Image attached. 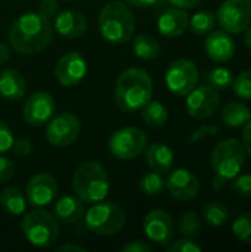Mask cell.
Instances as JSON below:
<instances>
[{"label": "cell", "mask_w": 251, "mask_h": 252, "mask_svg": "<svg viewBox=\"0 0 251 252\" xmlns=\"http://www.w3.org/2000/svg\"><path fill=\"white\" fill-rule=\"evenodd\" d=\"M55 109L56 102L53 96L46 92H37L25 100L22 106V118L28 126H43L52 118Z\"/></svg>", "instance_id": "14"}, {"label": "cell", "mask_w": 251, "mask_h": 252, "mask_svg": "<svg viewBox=\"0 0 251 252\" xmlns=\"http://www.w3.org/2000/svg\"><path fill=\"white\" fill-rule=\"evenodd\" d=\"M56 251L58 252H64V251H86L83 247H80V245H75V244H64V245H59L58 248H56Z\"/></svg>", "instance_id": "47"}, {"label": "cell", "mask_w": 251, "mask_h": 252, "mask_svg": "<svg viewBox=\"0 0 251 252\" xmlns=\"http://www.w3.org/2000/svg\"><path fill=\"white\" fill-rule=\"evenodd\" d=\"M217 133V128L213 127V126H203L201 128H198L192 136H191V142H198L201 140L203 137H206L207 134L209 136H215Z\"/></svg>", "instance_id": "42"}, {"label": "cell", "mask_w": 251, "mask_h": 252, "mask_svg": "<svg viewBox=\"0 0 251 252\" xmlns=\"http://www.w3.org/2000/svg\"><path fill=\"white\" fill-rule=\"evenodd\" d=\"M15 174V164L12 159L0 157V185L6 183Z\"/></svg>", "instance_id": "39"}, {"label": "cell", "mask_w": 251, "mask_h": 252, "mask_svg": "<svg viewBox=\"0 0 251 252\" xmlns=\"http://www.w3.org/2000/svg\"><path fill=\"white\" fill-rule=\"evenodd\" d=\"M166 188L175 199L188 202L198 196L200 182L192 171L186 168H178L169 174L166 180Z\"/></svg>", "instance_id": "17"}, {"label": "cell", "mask_w": 251, "mask_h": 252, "mask_svg": "<svg viewBox=\"0 0 251 252\" xmlns=\"http://www.w3.org/2000/svg\"><path fill=\"white\" fill-rule=\"evenodd\" d=\"M203 219L206 223H209L210 226H223L228 220H229V210L223 202H210L206 204L201 213Z\"/></svg>", "instance_id": "28"}, {"label": "cell", "mask_w": 251, "mask_h": 252, "mask_svg": "<svg viewBox=\"0 0 251 252\" xmlns=\"http://www.w3.org/2000/svg\"><path fill=\"white\" fill-rule=\"evenodd\" d=\"M179 232L189 239L197 238L201 233V219L194 211H186L179 219Z\"/></svg>", "instance_id": "32"}, {"label": "cell", "mask_w": 251, "mask_h": 252, "mask_svg": "<svg viewBox=\"0 0 251 252\" xmlns=\"http://www.w3.org/2000/svg\"><path fill=\"white\" fill-rule=\"evenodd\" d=\"M139 189L142 193H145L148 196H158L166 189V180L161 177L160 173L151 171V173H146L141 177Z\"/></svg>", "instance_id": "31"}, {"label": "cell", "mask_w": 251, "mask_h": 252, "mask_svg": "<svg viewBox=\"0 0 251 252\" xmlns=\"http://www.w3.org/2000/svg\"><path fill=\"white\" fill-rule=\"evenodd\" d=\"M219 105V93L210 86L195 87L186 94V112L195 120H207L213 117Z\"/></svg>", "instance_id": "12"}, {"label": "cell", "mask_w": 251, "mask_h": 252, "mask_svg": "<svg viewBox=\"0 0 251 252\" xmlns=\"http://www.w3.org/2000/svg\"><path fill=\"white\" fill-rule=\"evenodd\" d=\"M232 190L243 198H251V174H241L232 179Z\"/></svg>", "instance_id": "35"}, {"label": "cell", "mask_w": 251, "mask_h": 252, "mask_svg": "<svg viewBox=\"0 0 251 252\" xmlns=\"http://www.w3.org/2000/svg\"><path fill=\"white\" fill-rule=\"evenodd\" d=\"M58 193V183L53 176L47 173L36 174L30 179L25 188V198L34 208H44L55 199Z\"/></svg>", "instance_id": "15"}, {"label": "cell", "mask_w": 251, "mask_h": 252, "mask_svg": "<svg viewBox=\"0 0 251 252\" xmlns=\"http://www.w3.org/2000/svg\"><path fill=\"white\" fill-rule=\"evenodd\" d=\"M71 188L84 204H95L108 196L111 183L104 165L96 161H86L74 171Z\"/></svg>", "instance_id": "3"}, {"label": "cell", "mask_w": 251, "mask_h": 252, "mask_svg": "<svg viewBox=\"0 0 251 252\" xmlns=\"http://www.w3.org/2000/svg\"><path fill=\"white\" fill-rule=\"evenodd\" d=\"M232 233L244 244L251 245V211L240 214L232 223Z\"/></svg>", "instance_id": "33"}, {"label": "cell", "mask_w": 251, "mask_h": 252, "mask_svg": "<svg viewBox=\"0 0 251 252\" xmlns=\"http://www.w3.org/2000/svg\"><path fill=\"white\" fill-rule=\"evenodd\" d=\"M226 185V179H223V177H220V176H215V179H213V182H212V186H213V189L215 190H220V189H223V186Z\"/></svg>", "instance_id": "48"}, {"label": "cell", "mask_w": 251, "mask_h": 252, "mask_svg": "<svg viewBox=\"0 0 251 252\" xmlns=\"http://www.w3.org/2000/svg\"><path fill=\"white\" fill-rule=\"evenodd\" d=\"M87 72V62L78 52H68L61 56L55 66L56 80L67 87L81 83Z\"/></svg>", "instance_id": "16"}, {"label": "cell", "mask_w": 251, "mask_h": 252, "mask_svg": "<svg viewBox=\"0 0 251 252\" xmlns=\"http://www.w3.org/2000/svg\"><path fill=\"white\" fill-rule=\"evenodd\" d=\"M58 10H59V6L56 0H41V3L38 4V13H41L47 19L55 18Z\"/></svg>", "instance_id": "40"}, {"label": "cell", "mask_w": 251, "mask_h": 252, "mask_svg": "<svg viewBox=\"0 0 251 252\" xmlns=\"http://www.w3.org/2000/svg\"><path fill=\"white\" fill-rule=\"evenodd\" d=\"M170 4H173L175 7H180V9H194L195 6H198L201 3V0H167Z\"/></svg>", "instance_id": "44"}, {"label": "cell", "mask_w": 251, "mask_h": 252, "mask_svg": "<svg viewBox=\"0 0 251 252\" xmlns=\"http://www.w3.org/2000/svg\"><path fill=\"white\" fill-rule=\"evenodd\" d=\"M99 31L109 43H127L135 32V15L129 4L120 0L108 1L99 13Z\"/></svg>", "instance_id": "4"}, {"label": "cell", "mask_w": 251, "mask_h": 252, "mask_svg": "<svg viewBox=\"0 0 251 252\" xmlns=\"http://www.w3.org/2000/svg\"><path fill=\"white\" fill-rule=\"evenodd\" d=\"M157 27L164 37H179L188 30L189 16L185 9L172 7L160 16Z\"/></svg>", "instance_id": "20"}, {"label": "cell", "mask_w": 251, "mask_h": 252, "mask_svg": "<svg viewBox=\"0 0 251 252\" xmlns=\"http://www.w3.org/2000/svg\"><path fill=\"white\" fill-rule=\"evenodd\" d=\"M80 130V120L71 112H62L49 121L46 127V139L52 146L65 148L77 140Z\"/></svg>", "instance_id": "11"}, {"label": "cell", "mask_w": 251, "mask_h": 252, "mask_svg": "<svg viewBox=\"0 0 251 252\" xmlns=\"http://www.w3.org/2000/svg\"><path fill=\"white\" fill-rule=\"evenodd\" d=\"M234 93L244 100H251V69H246L234 77Z\"/></svg>", "instance_id": "34"}, {"label": "cell", "mask_w": 251, "mask_h": 252, "mask_svg": "<svg viewBox=\"0 0 251 252\" xmlns=\"http://www.w3.org/2000/svg\"><path fill=\"white\" fill-rule=\"evenodd\" d=\"M133 50L139 59L151 61L160 55V44L152 35L141 34L133 40Z\"/></svg>", "instance_id": "27"}, {"label": "cell", "mask_w": 251, "mask_h": 252, "mask_svg": "<svg viewBox=\"0 0 251 252\" xmlns=\"http://www.w3.org/2000/svg\"><path fill=\"white\" fill-rule=\"evenodd\" d=\"M152 78L145 69L127 68L115 81L114 97L121 111L136 112L152 99Z\"/></svg>", "instance_id": "2"}, {"label": "cell", "mask_w": 251, "mask_h": 252, "mask_svg": "<svg viewBox=\"0 0 251 252\" xmlns=\"http://www.w3.org/2000/svg\"><path fill=\"white\" fill-rule=\"evenodd\" d=\"M222 121L232 128L243 127L251 118L250 109L243 102H231L222 109Z\"/></svg>", "instance_id": "25"}, {"label": "cell", "mask_w": 251, "mask_h": 252, "mask_svg": "<svg viewBox=\"0 0 251 252\" xmlns=\"http://www.w3.org/2000/svg\"><path fill=\"white\" fill-rule=\"evenodd\" d=\"M247 152L237 139L222 140L212 152V168L215 174L231 180L240 174L246 164Z\"/></svg>", "instance_id": "7"}, {"label": "cell", "mask_w": 251, "mask_h": 252, "mask_svg": "<svg viewBox=\"0 0 251 252\" xmlns=\"http://www.w3.org/2000/svg\"><path fill=\"white\" fill-rule=\"evenodd\" d=\"M206 81L216 92H223V90H226V89H229L232 86V83H234V74L228 68L217 66V68H213V69H210L207 72Z\"/></svg>", "instance_id": "29"}, {"label": "cell", "mask_w": 251, "mask_h": 252, "mask_svg": "<svg viewBox=\"0 0 251 252\" xmlns=\"http://www.w3.org/2000/svg\"><path fill=\"white\" fill-rule=\"evenodd\" d=\"M0 207L9 216H21L25 213L27 201H25L24 193L18 188L9 186V188H4L0 193Z\"/></svg>", "instance_id": "24"}, {"label": "cell", "mask_w": 251, "mask_h": 252, "mask_svg": "<svg viewBox=\"0 0 251 252\" xmlns=\"http://www.w3.org/2000/svg\"><path fill=\"white\" fill-rule=\"evenodd\" d=\"M216 21L229 34H241L251 24V0H225L217 12Z\"/></svg>", "instance_id": "9"}, {"label": "cell", "mask_w": 251, "mask_h": 252, "mask_svg": "<svg viewBox=\"0 0 251 252\" xmlns=\"http://www.w3.org/2000/svg\"><path fill=\"white\" fill-rule=\"evenodd\" d=\"M142 120L145 121L146 126H149L152 128H160L169 120L167 108L158 100H149L142 108Z\"/></svg>", "instance_id": "26"}, {"label": "cell", "mask_w": 251, "mask_h": 252, "mask_svg": "<svg viewBox=\"0 0 251 252\" xmlns=\"http://www.w3.org/2000/svg\"><path fill=\"white\" fill-rule=\"evenodd\" d=\"M243 146H244L246 152L251 157V118L244 124V130H243Z\"/></svg>", "instance_id": "43"}, {"label": "cell", "mask_w": 251, "mask_h": 252, "mask_svg": "<svg viewBox=\"0 0 251 252\" xmlns=\"http://www.w3.org/2000/svg\"><path fill=\"white\" fill-rule=\"evenodd\" d=\"M27 90L25 78L15 69H3L0 72V96L6 100L16 102L24 97Z\"/></svg>", "instance_id": "22"}, {"label": "cell", "mask_w": 251, "mask_h": 252, "mask_svg": "<svg viewBox=\"0 0 251 252\" xmlns=\"http://www.w3.org/2000/svg\"><path fill=\"white\" fill-rule=\"evenodd\" d=\"M198 68L189 59H178L170 63L166 72V84L176 96H186L197 87Z\"/></svg>", "instance_id": "10"}, {"label": "cell", "mask_w": 251, "mask_h": 252, "mask_svg": "<svg viewBox=\"0 0 251 252\" xmlns=\"http://www.w3.org/2000/svg\"><path fill=\"white\" fill-rule=\"evenodd\" d=\"M9 44L19 55H36L44 50L53 38L50 19L38 12L18 16L9 28Z\"/></svg>", "instance_id": "1"}, {"label": "cell", "mask_w": 251, "mask_h": 252, "mask_svg": "<svg viewBox=\"0 0 251 252\" xmlns=\"http://www.w3.org/2000/svg\"><path fill=\"white\" fill-rule=\"evenodd\" d=\"M84 223L89 232L99 236H112L123 230L126 214L114 202H95L84 214Z\"/></svg>", "instance_id": "6"}, {"label": "cell", "mask_w": 251, "mask_h": 252, "mask_svg": "<svg viewBox=\"0 0 251 252\" xmlns=\"http://www.w3.org/2000/svg\"><path fill=\"white\" fill-rule=\"evenodd\" d=\"M123 1L133 7H151L155 3H158V0H123Z\"/></svg>", "instance_id": "45"}, {"label": "cell", "mask_w": 251, "mask_h": 252, "mask_svg": "<svg viewBox=\"0 0 251 252\" xmlns=\"http://www.w3.org/2000/svg\"><path fill=\"white\" fill-rule=\"evenodd\" d=\"M151 247L141 241V239H136V241H132L129 244H126L123 248H121V252H151Z\"/></svg>", "instance_id": "41"}, {"label": "cell", "mask_w": 251, "mask_h": 252, "mask_svg": "<svg viewBox=\"0 0 251 252\" xmlns=\"http://www.w3.org/2000/svg\"><path fill=\"white\" fill-rule=\"evenodd\" d=\"M215 25H216V13H213L210 10L197 12L189 19L191 31L194 34H197V35H206V34H209L210 31H213Z\"/></svg>", "instance_id": "30"}, {"label": "cell", "mask_w": 251, "mask_h": 252, "mask_svg": "<svg viewBox=\"0 0 251 252\" xmlns=\"http://www.w3.org/2000/svg\"><path fill=\"white\" fill-rule=\"evenodd\" d=\"M84 202L77 196L65 195L56 201L53 207V213L58 221L64 224H74L84 216Z\"/></svg>", "instance_id": "21"}, {"label": "cell", "mask_w": 251, "mask_h": 252, "mask_svg": "<svg viewBox=\"0 0 251 252\" xmlns=\"http://www.w3.org/2000/svg\"><path fill=\"white\" fill-rule=\"evenodd\" d=\"M143 232L146 238L158 247H167L175 238V224L169 213L154 210L143 219Z\"/></svg>", "instance_id": "13"}, {"label": "cell", "mask_w": 251, "mask_h": 252, "mask_svg": "<svg viewBox=\"0 0 251 252\" xmlns=\"http://www.w3.org/2000/svg\"><path fill=\"white\" fill-rule=\"evenodd\" d=\"M21 232L25 239L37 248H49L59 238V224L56 217L41 208L25 214L21 221Z\"/></svg>", "instance_id": "5"}, {"label": "cell", "mask_w": 251, "mask_h": 252, "mask_svg": "<svg viewBox=\"0 0 251 252\" xmlns=\"http://www.w3.org/2000/svg\"><path fill=\"white\" fill-rule=\"evenodd\" d=\"M201 247L197 245L192 239H180V241H172L167 245V252H200Z\"/></svg>", "instance_id": "36"}, {"label": "cell", "mask_w": 251, "mask_h": 252, "mask_svg": "<svg viewBox=\"0 0 251 252\" xmlns=\"http://www.w3.org/2000/svg\"><path fill=\"white\" fill-rule=\"evenodd\" d=\"M148 146V136L138 127H123L114 131L108 140L109 152L123 161L138 158Z\"/></svg>", "instance_id": "8"}, {"label": "cell", "mask_w": 251, "mask_h": 252, "mask_svg": "<svg viewBox=\"0 0 251 252\" xmlns=\"http://www.w3.org/2000/svg\"><path fill=\"white\" fill-rule=\"evenodd\" d=\"M13 133L9 128V126L0 120V154L10 151L12 143H13Z\"/></svg>", "instance_id": "37"}, {"label": "cell", "mask_w": 251, "mask_h": 252, "mask_svg": "<svg viewBox=\"0 0 251 252\" xmlns=\"http://www.w3.org/2000/svg\"><path fill=\"white\" fill-rule=\"evenodd\" d=\"M204 46L207 56L215 62H228L235 53V41L225 30L210 31Z\"/></svg>", "instance_id": "19"}, {"label": "cell", "mask_w": 251, "mask_h": 252, "mask_svg": "<svg viewBox=\"0 0 251 252\" xmlns=\"http://www.w3.org/2000/svg\"><path fill=\"white\" fill-rule=\"evenodd\" d=\"M10 58V49L6 43H0V65H4Z\"/></svg>", "instance_id": "46"}, {"label": "cell", "mask_w": 251, "mask_h": 252, "mask_svg": "<svg viewBox=\"0 0 251 252\" xmlns=\"http://www.w3.org/2000/svg\"><path fill=\"white\" fill-rule=\"evenodd\" d=\"M10 151L19 158H25V157H28L31 154L33 145H31V142L28 139H15L13 143H12Z\"/></svg>", "instance_id": "38"}, {"label": "cell", "mask_w": 251, "mask_h": 252, "mask_svg": "<svg viewBox=\"0 0 251 252\" xmlns=\"http://www.w3.org/2000/svg\"><path fill=\"white\" fill-rule=\"evenodd\" d=\"M146 162L149 165V168L155 173L160 174H166L170 171L172 165H173V151L164 145V143H152L151 146H146Z\"/></svg>", "instance_id": "23"}, {"label": "cell", "mask_w": 251, "mask_h": 252, "mask_svg": "<svg viewBox=\"0 0 251 252\" xmlns=\"http://www.w3.org/2000/svg\"><path fill=\"white\" fill-rule=\"evenodd\" d=\"M244 43H246V46L251 49V24L246 28V31H244Z\"/></svg>", "instance_id": "49"}, {"label": "cell", "mask_w": 251, "mask_h": 252, "mask_svg": "<svg viewBox=\"0 0 251 252\" xmlns=\"http://www.w3.org/2000/svg\"><path fill=\"white\" fill-rule=\"evenodd\" d=\"M53 31H56L64 38H78L87 31L86 16L74 9L62 10L55 16Z\"/></svg>", "instance_id": "18"}]
</instances>
